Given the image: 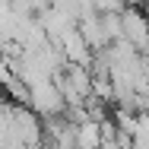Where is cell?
I'll list each match as a JSON object with an SVG mask.
<instances>
[{"mask_svg": "<svg viewBox=\"0 0 149 149\" xmlns=\"http://www.w3.org/2000/svg\"><path fill=\"white\" fill-rule=\"evenodd\" d=\"M29 105L38 118H57L63 111V95L54 79H38L29 86Z\"/></svg>", "mask_w": 149, "mask_h": 149, "instance_id": "cell-1", "label": "cell"}, {"mask_svg": "<svg viewBox=\"0 0 149 149\" xmlns=\"http://www.w3.org/2000/svg\"><path fill=\"white\" fill-rule=\"evenodd\" d=\"M120 38L136 51H149V16L140 13V6H127L120 13Z\"/></svg>", "mask_w": 149, "mask_h": 149, "instance_id": "cell-2", "label": "cell"}, {"mask_svg": "<svg viewBox=\"0 0 149 149\" xmlns=\"http://www.w3.org/2000/svg\"><path fill=\"white\" fill-rule=\"evenodd\" d=\"M22 3H26L29 10H38V13H45V10L51 6V0H22Z\"/></svg>", "mask_w": 149, "mask_h": 149, "instance_id": "cell-3", "label": "cell"}, {"mask_svg": "<svg viewBox=\"0 0 149 149\" xmlns=\"http://www.w3.org/2000/svg\"><path fill=\"white\" fill-rule=\"evenodd\" d=\"M140 3H146V0H120V6H140Z\"/></svg>", "mask_w": 149, "mask_h": 149, "instance_id": "cell-4", "label": "cell"}]
</instances>
